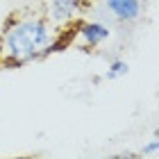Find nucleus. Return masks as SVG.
<instances>
[{"mask_svg":"<svg viewBox=\"0 0 159 159\" xmlns=\"http://www.w3.org/2000/svg\"><path fill=\"white\" fill-rule=\"evenodd\" d=\"M111 39V25L100 18H82L73 25V43L84 50H96Z\"/></svg>","mask_w":159,"mask_h":159,"instance_id":"7ed1b4c3","label":"nucleus"},{"mask_svg":"<svg viewBox=\"0 0 159 159\" xmlns=\"http://www.w3.org/2000/svg\"><path fill=\"white\" fill-rule=\"evenodd\" d=\"M100 2H102L107 16L118 25L139 23L146 11V0H100Z\"/></svg>","mask_w":159,"mask_h":159,"instance_id":"20e7f679","label":"nucleus"},{"mask_svg":"<svg viewBox=\"0 0 159 159\" xmlns=\"http://www.w3.org/2000/svg\"><path fill=\"white\" fill-rule=\"evenodd\" d=\"M105 159H141V157L134 155V152H118V155H109V157H105Z\"/></svg>","mask_w":159,"mask_h":159,"instance_id":"0eeeda50","label":"nucleus"},{"mask_svg":"<svg viewBox=\"0 0 159 159\" xmlns=\"http://www.w3.org/2000/svg\"><path fill=\"white\" fill-rule=\"evenodd\" d=\"M59 30L41 11H16L0 30V64L27 66L57 52Z\"/></svg>","mask_w":159,"mask_h":159,"instance_id":"f257e3e1","label":"nucleus"},{"mask_svg":"<svg viewBox=\"0 0 159 159\" xmlns=\"http://www.w3.org/2000/svg\"><path fill=\"white\" fill-rule=\"evenodd\" d=\"M7 159H39V157H7Z\"/></svg>","mask_w":159,"mask_h":159,"instance_id":"6e6552de","label":"nucleus"},{"mask_svg":"<svg viewBox=\"0 0 159 159\" xmlns=\"http://www.w3.org/2000/svg\"><path fill=\"white\" fill-rule=\"evenodd\" d=\"M129 73V64L125 59H111L109 64H107V68H105V80H109V82H114V80H120V77H125Z\"/></svg>","mask_w":159,"mask_h":159,"instance_id":"39448f33","label":"nucleus"},{"mask_svg":"<svg viewBox=\"0 0 159 159\" xmlns=\"http://www.w3.org/2000/svg\"><path fill=\"white\" fill-rule=\"evenodd\" d=\"M93 0H41V14L57 30H68L86 18Z\"/></svg>","mask_w":159,"mask_h":159,"instance_id":"f03ea898","label":"nucleus"},{"mask_svg":"<svg viewBox=\"0 0 159 159\" xmlns=\"http://www.w3.org/2000/svg\"><path fill=\"white\" fill-rule=\"evenodd\" d=\"M157 152H159V139H157V134H152V139L148 143H143L139 157H157Z\"/></svg>","mask_w":159,"mask_h":159,"instance_id":"423d86ee","label":"nucleus"}]
</instances>
